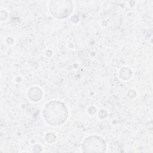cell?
<instances>
[{"label": "cell", "instance_id": "1", "mask_svg": "<svg viewBox=\"0 0 153 153\" xmlns=\"http://www.w3.org/2000/svg\"><path fill=\"white\" fill-rule=\"evenodd\" d=\"M45 121L52 126H60L68 118V112L66 105L62 102L53 100L47 103L43 109Z\"/></svg>", "mask_w": 153, "mask_h": 153}, {"label": "cell", "instance_id": "2", "mask_svg": "<svg viewBox=\"0 0 153 153\" xmlns=\"http://www.w3.org/2000/svg\"><path fill=\"white\" fill-rule=\"evenodd\" d=\"M50 11L55 17L63 19L68 17L72 11V3L69 1H51Z\"/></svg>", "mask_w": 153, "mask_h": 153}, {"label": "cell", "instance_id": "3", "mask_svg": "<svg viewBox=\"0 0 153 153\" xmlns=\"http://www.w3.org/2000/svg\"><path fill=\"white\" fill-rule=\"evenodd\" d=\"M82 149L85 152H103L106 151V143L99 136H91L84 140Z\"/></svg>", "mask_w": 153, "mask_h": 153}, {"label": "cell", "instance_id": "4", "mask_svg": "<svg viewBox=\"0 0 153 153\" xmlns=\"http://www.w3.org/2000/svg\"><path fill=\"white\" fill-rule=\"evenodd\" d=\"M28 96L32 101H39L42 97V91L39 88L32 87L28 92Z\"/></svg>", "mask_w": 153, "mask_h": 153}]
</instances>
